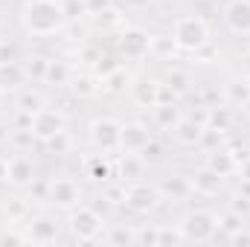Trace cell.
Segmentation results:
<instances>
[{"mask_svg":"<svg viewBox=\"0 0 250 247\" xmlns=\"http://www.w3.org/2000/svg\"><path fill=\"white\" fill-rule=\"evenodd\" d=\"M242 76H245V79L250 82V50L245 53V56H242Z\"/></svg>","mask_w":250,"mask_h":247,"instance_id":"ee69618b","label":"cell"},{"mask_svg":"<svg viewBox=\"0 0 250 247\" xmlns=\"http://www.w3.org/2000/svg\"><path fill=\"white\" fill-rule=\"evenodd\" d=\"M108 242H111V245H134V233L125 230V227H114L111 236H108Z\"/></svg>","mask_w":250,"mask_h":247,"instance_id":"836d02e7","label":"cell"},{"mask_svg":"<svg viewBox=\"0 0 250 247\" xmlns=\"http://www.w3.org/2000/svg\"><path fill=\"white\" fill-rule=\"evenodd\" d=\"M169 242H184L181 230H160V242L157 245H169Z\"/></svg>","mask_w":250,"mask_h":247,"instance_id":"74e56055","label":"cell"},{"mask_svg":"<svg viewBox=\"0 0 250 247\" xmlns=\"http://www.w3.org/2000/svg\"><path fill=\"white\" fill-rule=\"evenodd\" d=\"M151 134L143 123H125L123 125V151H143L148 145Z\"/></svg>","mask_w":250,"mask_h":247,"instance_id":"2e32d148","label":"cell"},{"mask_svg":"<svg viewBox=\"0 0 250 247\" xmlns=\"http://www.w3.org/2000/svg\"><path fill=\"white\" fill-rule=\"evenodd\" d=\"M233 209H236L239 215H245V212L250 209V198H248V195H239V198H236V204H233Z\"/></svg>","mask_w":250,"mask_h":247,"instance_id":"ab89813d","label":"cell"},{"mask_svg":"<svg viewBox=\"0 0 250 247\" xmlns=\"http://www.w3.org/2000/svg\"><path fill=\"white\" fill-rule=\"evenodd\" d=\"M90 143L99 148V151H117L123 148V123L114 120V117H99L90 123Z\"/></svg>","mask_w":250,"mask_h":247,"instance_id":"8992f818","label":"cell"},{"mask_svg":"<svg viewBox=\"0 0 250 247\" xmlns=\"http://www.w3.org/2000/svg\"><path fill=\"white\" fill-rule=\"evenodd\" d=\"M172 38H175L178 50H184V53H195V50H201V47L209 41V26H207V21L198 18V15H184V18L175 21Z\"/></svg>","mask_w":250,"mask_h":247,"instance_id":"7a4b0ae2","label":"cell"},{"mask_svg":"<svg viewBox=\"0 0 250 247\" xmlns=\"http://www.w3.org/2000/svg\"><path fill=\"white\" fill-rule=\"evenodd\" d=\"M239 172H242V178H245V181H250V157H245V160L239 163Z\"/></svg>","mask_w":250,"mask_h":247,"instance_id":"f6af8a7d","label":"cell"},{"mask_svg":"<svg viewBox=\"0 0 250 247\" xmlns=\"http://www.w3.org/2000/svg\"><path fill=\"white\" fill-rule=\"evenodd\" d=\"M157 90H160V82H151V79H143V82L131 84V93H134L137 105H143V108L157 105Z\"/></svg>","mask_w":250,"mask_h":247,"instance_id":"d6986e66","label":"cell"},{"mask_svg":"<svg viewBox=\"0 0 250 247\" xmlns=\"http://www.w3.org/2000/svg\"><path fill=\"white\" fill-rule=\"evenodd\" d=\"M120 23V15H117V9L111 6V9H105V12H96L93 15V26L96 29H102V32H108V29H114Z\"/></svg>","mask_w":250,"mask_h":247,"instance_id":"f546056e","label":"cell"},{"mask_svg":"<svg viewBox=\"0 0 250 247\" xmlns=\"http://www.w3.org/2000/svg\"><path fill=\"white\" fill-rule=\"evenodd\" d=\"M59 3H62V0H59Z\"/></svg>","mask_w":250,"mask_h":247,"instance_id":"c3c4849f","label":"cell"},{"mask_svg":"<svg viewBox=\"0 0 250 247\" xmlns=\"http://www.w3.org/2000/svg\"><path fill=\"white\" fill-rule=\"evenodd\" d=\"M160 242V227H143L134 233V245H157Z\"/></svg>","mask_w":250,"mask_h":247,"instance_id":"d6a6232c","label":"cell"},{"mask_svg":"<svg viewBox=\"0 0 250 247\" xmlns=\"http://www.w3.org/2000/svg\"><path fill=\"white\" fill-rule=\"evenodd\" d=\"M148 47H151V35L146 29H140V26L123 29V35H120L123 59H143V56H148Z\"/></svg>","mask_w":250,"mask_h":247,"instance_id":"9c48e42d","label":"cell"},{"mask_svg":"<svg viewBox=\"0 0 250 247\" xmlns=\"http://www.w3.org/2000/svg\"><path fill=\"white\" fill-rule=\"evenodd\" d=\"M230 242H233V245H250V233L242 227L239 233H233V236H230Z\"/></svg>","mask_w":250,"mask_h":247,"instance_id":"60d3db41","label":"cell"},{"mask_svg":"<svg viewBox=\"0 0 250 247\" xmlns=\"http://www.w3.org/2000/svg\"><path fill=\"white\" fill-rule=\"evenodd\" d=\"M76 93H82V96H90V93H93V87H90V79H79V82H76Z\"/></svg>","mask_w":250,"mask_h":247,"instance_id":"b9f144b4","label":"cell"},{"mask_svg":"<svg viewBox=\"0 0 250 247\" xmlns=\"http://www.w3.org/2000/svg\"><path fill=\"white\" fill-rule=\"evenodd\" d=\"M128 3H134V6H146L148 0H128Z\"/></svg>","mask_w":250,"mask_h":247,"instance_id":"bcb514c9","label":"cell"},{"mask_svg":"<svg viewBox=\"0 0 250 247\" xmlns=\"http://www.w3.org/2000/svg\"><path fill=\"white\" fill-rule=\"evenodd\" d=\"M117 175L123 184H134V181H143L146 175V157L140 151H125L120 166H117Z\"/></svg>","mask_w":250,"mask_h":247,"instance_id":"4fadbf2b","label":"cell"},{"mask_svg":"<svg viewBox=\"0 0 250 247\" xmlns=\"http://www.w3.org/2000/svg\"><path fill=\"white\" fill-rule=\"evenodd\" d=\"M221 175L218 172H212L209 166H204V169H198L192 178H189V184H192V192H198V195H207V198H212V195H218L221 192Z\"/></svg>","mask_w":250,"mask_h":247,"instance_id":"5bb4252c","label":"cell"},{"mask_svg":"<svg viewBox=\"0 0 250 247\" xmlns=\"http://www.w3.org/2000/svg\"><path fill=\"white\" fill-rule=\"evenodd\" d=\"M84 166H87V175H90L93 181H102V184H105V181H111V178H114V169H111V163L105 160V154L90 157Z\"/></svg>","mask_w":250,"mask_h":247,"instance_id":"d4e9b609","label":"cell"},{"mask_svg":"<svg viewBox=\"0 0 250 247\" xmlns=\"http://www.w3.org/2000/svg\"><path fill=\"white\" fill-rule=\"evenodd\" d=\"M12 56H15V47L6 44V41H0V62H12Z\"/></svg>","mask_w":250,"mask_h":247,"instance_id":"7bdbcfd3","label":"cell"},{"mask_svg":"<svg viewBox=\"0 0 250 247\" xmlns=\"http://www.w3.org/2000/svg\"><path fill=\"white\" fill-rule=\"evenodd\" d=\"M102 82H105V87H108L111 93H123V90L131 87V76L125 73L123 67H120V70H114V73H111L108 79H102Z\"/></svg>","mask_w":250,"mask_h":247,"instance_id":"83f0119b","label":"cell"},{"mask_svg":"<svg viewBox=\"0 0 250 247\" xmlns=\"http://www.w3.org/2000/svg\"><path fill=\"white\" fill-rule=\"evenodd\" d=\"M64 9L59 0H29L21 12V23L29 35L35 38H47V35H56L64 26Z\"/></svg>","mask_w":250,"mask_h":247,"instance_id":"6da1fadb","label":"cell"},{"mask_svg":"<svg viewBox=\"0 0 250 247\" xmlns=\"http://www.w3.org/2000/svg\"><path fill=\"white\" fill-rule=\"evenodd\" d=\"M56 239H59V224H56V218H50V215H38V218L29 221V227H26V242L50 245V242H56Z\"/></svg>","mask_w":250,"mask_h":247,"instance_id":"8fae6325","label":"cell"},{"mask_svg":"<svg viewBox=\"0 0 250 247\" xmlns=\"http://www.w3.org/2000/svg\"><path fill=\"white\" fill-rule=\"evenodd\" d=\"M62 131H67V117H64L62 111H56V108H41L32 117V134H35V140L50 143Z\"/></svg>","mask_w":250,"mask_h":247,"instance_id":"52a82bcc","label":"cell"},{"mask_svg":"<svg viewBox=\"0 0 250 247\" xmlns=\"http://www.w3.org/2000/svg\"><path fill=\"white\" fill-rule=\"evenodd\" d=\"M47 201L56 204V206H64V209H73L82 204V186L70 178H59V181H50L47 186Z\"/></svg>","mask_w":250,"mask_h":247,"instance_id":"ba28073f","label":"cell"},{"mask_svg":"<svg viewBox=\"0 0 250 247\" xmlns=\"http://www.w3.org/2000/svg\"><path fill=\"white\" fill-rule=\"evenodd\" d=\"M114 70H120V62H117V56H111V53H102L99 62L93 64V73H96L99 79H108Z\"/></svg>","mask_w":250,"mask_h":247,"instance_id":"4dcf8cb0","label":"cell"},{"mask_svg":"<svg viewBox=\"0 0 250 247\" xmlns=\"http://www.w3.org/2000/svg\"><path fill=\"white\" fill-rule=\"evenodd\" d=\"M41 108H47V102H44V96H41L38 90H26V93H21V99H18V111H21V114L35 117Z\"/></svg>","mask_w":250,"mask_h":247,"instance_id":"cb8c5ba5","label":"cell"},{"mask_svg":"<svg viewBox=\"0 0 250 247\" xmlns=\"http://www.w3.org/2000/svg\"><path fill=\"white\" fill-rule=\"evenodd\" d=\"M102 227H105V221H102V215L96 212V209H90V206H73V212H70V218H67V230L73 233V239H79V242H93L99 233H102Z\"/></svg>","mask_w":250,"mask_h":247,"instance_id":"277c9868","label":"cell"},{"mask_svg":"<svg viewBox=\"0 0 250 247\" xmlns=\"http://www.w3.org/2000/svg\"><path fill=\"white\" fill-rule=\"evenodd\" d=\"M184 242H209L218 230V215L212 209H189L178 224Z\"/></svg>","mask_w":250,"mask_h":247,"instance_id":"3957f363","label":"cell"},{"mask_svg":"<svg viewBox=\"0 0 250 247\" xmlns=\"http://www.w3.org/2000/svg\"><path fill=\"white\" fill-rule=\"evenodd\" d=\"M224 96H227V102L230 105H245V102H250V82L248 79H236V82H230L227 84V90H224Z\"/></svg>","mask_w":250,"mask_h":247,"instance_id":"603a6c76","label":"cell"},{"mask_svg":"<svg viewBox=\"0 0 250 247\" xmlns=\"http://www.w3.org/2000/svg\"><path fill=\"white\" fill-rule=\"evenodd\" d=\"M245 227V218L236 212V209H230V212H224L221 218H218V230H224L227 236H233V233H239Z\"/></svg>","mask_w":250,"mask_h":247,"instance_id":"f1b7e54d","label":"cell"},{"mask_svg":"<svg viewBox=\"0 0 250 247\" xmlns=\"http://www.w3.org/2000/svg\"><path fill=\"white\" fill-rule=\"evenodd\" d=\"M224 23L233 35H250V0H230L224 9Z\"/></svg>","mask_w":250,"mask_h":247,"instance_id":"30bf717a","label":"cell"},{"mask_svg":"<svg viewBox=\"0 0 250 247\" xmlns=\"http://www.w3.org/2000/svg\"><path fill=\"white\" fill-rule=\"evenodd\" d=\"M148 53L157 56V59H175L178 44H175L172 35H151V47H148Z\"/></svg>","mask_w":250,"mask_h":247,"instance_id":"7402d4cb","label":"cell"},{"mask_svg":"<svg viewBox=\"0 0 250 247\" xmlns=\"http://www.w3.org/2000/svg\"><path fill=\"white\" fill-rule=\"evenodd\" d=\"M227 125H230V117H227V111H215V108H209V128L227 131Z\"/></svg>","mask_w":250,"mask_h":247,"instance_id":"d590c367","label":"cell"},{"mask_svg":"<svg viewBox=\"0 0 250 247\" xmlns=\"http://www.w3.org/2000/svg\"><path fill=\"white\" fill-rule=\"evenodd\" d=\"M163 84H166L175 96H178V93H187V90H189V73H187V70H169Z\"/></svg>","mask_w":250,"mask_h":247,"instance_id":"484cf974","label":"cell"},{"mask_svg":"<svg viewBox=\"0 0 250 247\" xmlns=\"http://www.w3.org/2000/svg\"><path fill=\"white\" fill-rule=\"evenodd\" d=\"M47 59H41V56H32L29 59V64H26V73H35V76H41L44 79V73H47Z\"/></svg>","mask_w":250,"mask_h":247,"instance_id":"8d00e7d4","label":"cell"},{"mask_svg":"<svg viewBox=\"0 0 250 247\" xmlns=\"http://www.w3.org/2000/svg\"><path fill=\"white\" fill-rule=\"evenodd\" d=\"M207 166H209L212 172H218L221 178H230V175H236V172H239V157H236V151L212 148V151H209V157H207Z\"/></svg>","mask_w":250,"mask_h":247,"instance_id":"9a60e30c","label":"cell"},{"mask_svg":"<svg viewBox=\"0 0 250 247\" xmlns=\"http://www.w3.org/2000/svg\"><path fill=\"white\" fill-rule=\"evenodd\" d=\"M204 128H207V125H201L198 120H192V117H181V123L175 125V137H178L184 145H195V143L201 140Z\"/></svg>","mask_w":250,"mask_h":247,"instance_id":"ffe728a7","label":"cell"},{"mask_svg":"<svg viewBox=\"0 0 250 247\" xmlns=\"http://www.w3.org/2000/svg\"><path fill=\"white\" fill-rule=\"evenodd\" d=\"M70 145H73V143H70V134H67V131L56 134V137L50 140V148H53L56 154H67V151H70Z\"/></svg>","mask_w":250,"mask_h":247,"instance_id":"e575fe53","label":"cell"},{"mask_svg":"<svg viewBox=\"0 0 250 247\" xmlns=\"http://www.w3.org/2000/svg\"><path fill=\"white\" fill-rule=\"evenodd\" d=\"M151 117H154V125L163 128V131H175V125L181 123V108L175 102H160L151 108Z\"/></svg>","mask_w":250,"mask_h":247,"instance_id":"ac0fdd59","label":"cell"},{"mask_svg":"<svg viewBox=\"0 0 250 247\" xmlns=\"http://www.w3.org/2000/svg\"><path fill=\"white\" fill-rule=\"evenodd\" d=\"M242 108H245V111H248V117H250V102H245V105H242Z\"/></svg>","mask_w":250,"mask_h":247,"instance_id":"7dc6e473","label":"cell"},{"mask_svg":"<svg viewBox=\"0 0 250 247\" xmlns=\"http://www.w3.org/2000/svg\"><path fill=\"white\" fill-rule=\"evenodd\" d=\"M160 192H163V198L181 201V198H187L189 192H192V184H189V178H184V175H169L160 184Z\"/></svg>","mask_w":250,"mask_h":247,"instance_id":"44dd1931","label":"cell"},{"mask_svg":"<svg viewBox=\"0 0 250 247\" xmlns=\"http://www.w3.org/2000/svg\"><path fill=\"white\" fill-rule=\"evenodd\" d=\"M26 67L18 62H0V90H21L26 82Z\"/></svg>","mask_w":250,"mask_h":247,"instance_id":"e0dca14e","label":"cell"},{"mask_svg":"<svg viewBox=\"0 0 250 247\" xmlns=\"http://www.w3.org/2000/svg\"><path fill=\"white\" fill-rule=\"evenodd\" d=\"M6 181L12 186H29L35 181V166H32V160L23 157V154L6 160Z\"/></svg>","mask_w":250,"mask_h":247,"instance_id":"7c38bea8","label":"cell"},{"mask_svg":"<svg viewBox=\"0 0 250 247\" xmlns=\"http://www.w3.org/2000/svg\"><path fill=\"white\" fill-rule=\"evenodd\" d=\"M44 79H47L50 84H67V82H70V67H67L64 62H50L47 64Z\"/></svg>","mask_w":250,"mask_h":247,"instance_id":"4316f807","label":"cell"},{"mask_svg":"<svg viewBox=\"0 0 250 247\" xmlns=\"http://www.w3.org/2000/svg\"><path fill=\"white\" fill-rule=\"evenodd\" d=\"M160 201H163L160 186L146 184V181H134V184L125 186V204H128L134 212H140V215L154 212V209L160 206Z\"/></svg>","mask_w":250,"mask_h":247,"instance_id":"5b68a950","label":"cell"},{"mask_svg":"<svg viewBox=\"0 0 250 247\" xmlns=\"http://www.w3.org/2000/svg\"><path fill=\"white\" fill-rule=\"evenodd\" d=\"M62 9H64V18H67V21L87 15V3H84V0H62Z\"/></svg>","mask_w":250,"mask_h":247,"instance_id":"1f68e13d","label":"cell"},{"mask_svg":"<svg viewBox=\"0 0 250 247\" xmlns=\"http://www.w3.org/2000/svg\"><path fill=\"white\" fill-rule=\"evenodd\" d=\"M84 3H87V15H96V12L111 9V0H84Z\"/></svg>","mask_w":250,"mask_h":247,"instance_id":"f35d334b","label":"cell"}]
</instances>
